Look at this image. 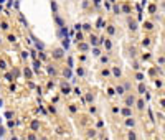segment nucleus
<instances>
[{"label": "nucleus", "mask_w": 165, "mask_h": 140, "mask_svg": "<svg viewBox=\"0 0 165 140\" xmlns=\"http://www.w3.org/2000/svg\"><path fill=\"white\" fill-rule=\"evenodd\" d=\"M124 124H126V127L134 128V127H135V119L130 116V117H127V119H126V122H124Z\"/></svg>", "instance_id": "f257e3e1"}, {"label": "nucleus", "mask_w": 165, "mask_h": 140, "mask_svg": "<svg viewBox=\"0 0 165 140\" xmlns=\"http://www.w3.org/2000/svg\"><path fill=\"white\" fill-rule=\"evenodd\" d=\"M134 102H135V97H134L132 94H129V96L126 97V107H132Z\"/></svg>", "instance_id": "f03ea898"}, {"label": "nucleus", "mask_w": 165, "mask_h": 140, "mask_svg": "<svg viewBox=\"0 0 165 140\" xmlns=\"http://www.w3.org/2000/svg\"><path fill=\"white\" fill-rule=\"evenodd\" d=\"M78 50H81V51H89V44L84 43V41H78Z\"/></svg>", "instance_id": "7ed1b4c3"}, {"label": "nucleus", "mask_w": 165, "mask_h": 140, "mask_svg": "<svg viewBox=\"0 0 165 140\" xmlns=\"http://www.w3.org/2000/svg\"><path fill=\"white\" fill-rule=\"evenodd\" d=\"M111 74H112L114 78H121L122 71H121V68H117V66H112V71H111Z\"/></svg>", "instance_id": "20e7f679"}, {"label": "nucleus", "mask_w": 165, "mask_h": 140, "mask_svg": "<svg viewBox=\"0 0 165 140\" xmlns=\"http://www.w3.org/2000/svg\"><path fill=\"white\" fill-rule=\"evenodd\" d=\"M102 43H104V48H106L107 51H111V50H112V43H111V40H107V38H102Z\"/></svg>", "instance_id": "39448f33"}, {"label": "nucleus", "mask_w": 165, "mask_h": 140, "mask_svg": "<svg viewBox=\"0 0 165 140\" xmlns=\"http://www.w3.org/2000/svg\"><path fill=\"white\" fill-rule=\"evenodd\" d=\"M134 104L137 106V109H139V110H144V109H145V102H144V100H142V99L135 100V102H134Z\"/></svg>", "instance_id": "423d86ee"}, {"label": "nucleus", "mask_w": 165, "mask_h": 140, "mask_svg": "<svg viewBox=\"0 0 165 140\" xmlns=\"http://www.w3.org/2000/svg\"><path fill=\"white\" fill-rule=\"evenodd\" d=\"M99 63H101V64H107V63H109V56H107V54H101V56H99Z\"/></svg>", "instance_id": "0eeeda50"}, {"label": "nucleus", "mask_w": 165, "mask_h": 140, "mask_svg": "<svg viewBox=\"0 0 165 140\" xmlns=\"http://www.w3.org/2000/svg\"><path fill=\"white\" fill-rule=\"evenodd\" d=\"M129 28L132 30V32H135V30H137V22H135V20H129Z\"/></svg>", "instance_id": "6e6552de"}, {"label": "nucleus", "mask_w": 165, "mask_h": 140, "mask_svg": "<svg viewBox=\"0 0 165 140\" xmlns=\"http://www.w3.org/2000/svg\"><path fill=\"white\" fill-rule=\"evenodd\" d=\"M38 128H40V122H38V120H33V122H32V130H33V132H36V130H38Z\"/></svg>", "instance_id": "1a4fd4ad"}, {"label": "nucleus", "mask_w": 165, "mask_h": 140, "mask_svg": "<svg viewBox=\"0 0 165 140\" xmlns=\"http://www.w3.org/2000/svg\"><path fill=\"white\" fill-rule=\"evenodd\" d=\"M127 140H137V135H135V132H134V130L127 132Z\"/></svg>", "instance_id": "9d476101"}, {"label": "nucleus", "mask_w": 165, "mask_h": 140, "mask_svg": "<svg viewBox=\"0 0 165 140\" xmlns=\"http://www.w3.org/2000/svg\"><path fill=\"white\" fill-rule=\"evenodd\" d=\"M130 114H132V110H130V107H126V109H122V116H126V117H130Z\"/></svg>", "instance_id": "9b49d317"}, {"label": "nucleus", "mask_w": 165, "mask_h": 140, "mask_svg": "<svg viewBox=\"0 0 165 140\" xmlns=\"http://www.w3.org/2000/svg\"><path fill=\"white\" fill-rule=\"evenodd\" d=\"M53 56H55V58H61V56H63V50H61V48L55 50V53H53Z\"/></svg>", "instance_id": "f8f14e48"}, {"label": "nucleus", "mask_w": 165, "mask_h": 140, "mask_svg": "<svg viewBox=\"0 0 165 140\" xmlns=\"http://www.w3.org/2000/svg\"><path fill=\"white\" fill-rule=\"evenodd\" d=\"M101 76H102V78H109V76H111V71H109L107 68H104V69L101 71Z\"/></svg>", "instance_id": "ddd939ff"}, {"label": "nucleus", "mask_w": 165, "mask_h": 140, "mask_svg": "<svg viewBox=\"0 0 165 140\" xmlns=\"http://www.w3.org/2000/svg\"><path fill=\"white\" fill-rule=\"evenodd\" d=\"M61 92H63V94H69V92H71V88L68 86V84H64L63 88H61Z\"/></svg>", "instance_id": "4468645a"}, {"label": "nucleus", "mask_w": 165, "mask_h": 140, "mask_svg": "<svg viewBox=\"0 0 165 140\" xmlns=\"http://www.w3.org/2000/svg\"><path fill=\"white\" fill-rule=\"evenodd\" d=\"M89 41H91V44H93V46H96V44H98V36H96V35H91Z\"/></svg>", "instance_id": "2eb2a0df"}, {"label": "nucleus", "mask_w": 165, "mask_h": 140, "mask_svg": "<svg viewBox=\"0 0 165 140\" xmlns=\"http://www.w3.org/2000/svg\"><path fill=\"white\" fill-rule=\"evenodd\" d=\"M116 92H117L119 96H122V94H124V88H122V86H116V89H114Z\"/></svg>", "instance_id": "dca6fc26"}, {"label": "nucleus", "mask_w": 165, "mask_h": 140, "mask_svg": "<svg viewBox=\"0 0 165 140\" xmlns=\"http://www.w3.org/2000/svg\"><path fill=\"white\" fill-rule=\"evenodd\" d=\"M93 56L99 58V56H101V50H99V48H93Z\"/></svg>", "instance_id": "f3484780"}, {"label": "nucleus", "mask_w": 165, "mask_h": 140, "mask_svg": "<svg viewBox=\"0 0 165 140\" xmlns=\"http://www.w3.org/2000/svg\"><path fill=\"white\" fill-rule=\"evenodd\" d=\"M139 94H145V86H144V84H139Z\"/></svg>", "instance_id": "a211bd4d"}, {"label": "nucleus", "mask_w": 165, "mask_h": 140, "mask_svg": "<svg viewBox=\"0 0 165 140\" xmlns=\"http://www.w3.org/2000/svg\"><path fill=\"white\" fill-rule=\"evenodd\" d=\"M107 33H109V35H114V33H116V28L112 26V25H109V26H107Z\"/></svg>", "instance_id": "6ab92c4d"}, {"label": "nucleus", "mask_w": 165, "mask_h": 140, "mask_svg": "<svg viewBox=\"0 0 165 140\" xmlns=\"http://www.w3.org/2000/svg\"><path fill=\"white\" fill-rule=\"evenodd\" d=\"M142 46H150V38H144L142 40Z\"/></svg>", "instance_id": "aec40b11"}, {"label": "nucleus", "mask_w": 165, "mask_h": 140, "mask_svg": "<svg viewBox=\"0 0 165 140\" xmlns=\"http://www.w3.org/2000/svg\"><path fill=\"white\" fill-rule=\"evenodd\" d=\"M135 79H137L139 82H142V81H144V74H142V72H137V74H135Z\"/></svg>", "instance_id": "412c9836"}, {"label": "nucleus", "mask_w": 165, "mask_h": 140, "mask_svg": "<svg viewBox=\"0 0 165 140\" xmlns=\"http://www.w3.org/2000/svg\"><path fill=\"white\" fill-rule=\"evenodd\" d=\"M76 74H78V76H84V69H82L81 66H79V68L76 69Z\"/></svg>", "instance_id": "4be33fe9"}, {"label": "nucleus", "mask_w": 165, "mask_h": 140, "mask_svg": "<svg viewBox=\"0 0 165 140\" xmlns=\"http://www.w3.org/2000/svg\"><path fill=\"white\" fill-rule=\"evenodd\" d=\"M144 26H145L147 30H152V28H153V25L150 23V22H145V25H144Z\"/></svg>", "instance_id": "5701e85b"}, {"label": "nucleus", "mask_w": 165, "mask_h": 140, "mask_svg": "<svg viewBox=\"0 0 165 140\" xmlns=\"http://www.w3.org/2000/svg\"><path fill=\"white\" fill-rule=\"evenodd\" d=\"M76 40H78V41H82V33H81V32L76 33Z\"/></svg>", "instance_id": "b1692460"}, {"label": "nucleus", "mask_w": 165, "mask_h": 140, "mask_svg": "<svg viewBox=\"0 0 165 140\" xmlns=\"http://www.w3.org/2000/svg\"><path fill=\"white\" fill-rule=\"evenodd\" d=\"M8 41H10V43H15V41H17V38H15L13 35H8Z\"/></svg>", "instance_id": "393cba45"}, {"label": "nucleus", "mask_w": 165, "mask_h": 140, "mask_svg": "<svg viewBox=\"0 0 165 140\" xmlns=\"http://www.w3.org/2000/svg\"><path fill=\"white\" fill-rule=\"evenodd\" d=\"M89 112H91V114H96V112H98V109H96L94 106H91V107H89Z\"/></svg>", "instance_id": "a878e982"}, {"label": "nucleus", "mask_w": 165, "mask_h": 140, "mask_svg": "<svg viewBox=\"0 0 165 140\" xmlns=\"http://www.w3.org/2000/svg\"><path fill=\"white\" fill-rule=\"evenodd\" d=\"M0 28H2V30H8V23H5V22H4V23L0 25Z\"/></svg>", "instance_id": "bb28decb"}, {"label": "nucleus", "mask_w": 165, "mask_h": 140, "mask_svg": "<svg viewBox=\"0 0 165 140\" xmlns=\"http://www.w3.org/2000/svg\"><path fill=\"white\" fill-rule=\"evenodd\" d=\"M0 68H2V69H5V68H7V64H5V61H0Z\"/></svg>", "instance_id": "cd10ccee"}, {"label": "nucleus", "mask_w": 165, "mask_h": 140, "mask_svg": "<svg viewBox=\"0 0 165 140\" xmlns=\"http://www.w3.org/2000/svg\"><path fill=\"white\" fill-rule=\"evenodd\" d=\"M158 64H160V66H163V56H160V58H158Z\"/></svg>", "instance_id": "c85d7f7f"}, {"label": "nucleus", "mask_w": 165, "mask_h": 140, "mask_svg": "<svg viewBox=\"0 0 165 140\" xmlns=\"http://www.w3.org/2000/svg\"><path fill=\"white\" fill-rule=\"evenodd\" d=\"M36 137H35V134H30V135H28V140H35Z\"/></svg>", "instance_id": "c756f323"}, {"label": "nucleus", "mask_w": 165, "mask_h": 140, "mask_svg": "<svg viewBox=\"0 0 165 140\" xmlns=\"http://www.w3.org/2000/svg\"><path fill=\"white\" fill-rule=\"evenodd\" d=\"M86 99H88V100H93V99H94V96H93V94H88Z\"/></svg>", "instance_id": "7c9ffc66"}, {"label": "nucleus", "mask_w": 165, "mask_h": 140, "mask_svg": "<svg viewBox=\"0 0 165 140\" xmlns=\"http://www.w3.org/2000/svg\"><path fill=\"white\" fill-rule=\"evenodd\" d=\"M149 10L153 13V12H155V5H150V7H149Z\"/></svg>", "instance_id": "2f4dec72"}, {"label": "nucleus", "mask_w": 165, "mask_h": 140, "mask_svg": "<svg viewBox=\"0 0 165 140\" xmlns=\"http://www.w3.org/2000/svg\"><path fill=\"white\" fill-rule=\"evenodd\" d=\"M12 140H18V138H17V137H13V138H12Z\"/></svg>", "instance_id": "473e14b6"}, {"label": "nucleus", "mask_w": 165, "mask_h": 140, "mask_svg": "<svg viewBox=\"0 0 165 140\" xmlns=\"http://www.w3.org/2000/svg\"><path fill=\"white\" fill-rule=\"evenodd\" d=\"M111 2H112V4H116V0H111Z\"/></svg>", "instance_id": "72a5a7b5"}, {"label": "nucleus", "mask_w": 165, "mask_h": 140, "mask_svg": "<svg viewBox=\"0 0 165 140\" xmlns=\"http://www.w3.org/2000/svg\"><path fill=\"white\" fill-rule=\"evenodd\" d=\"M0 44H2V38H0Z\"/></svg>", "instance_id": "f704fd0d"}, {"label": "nucleus", "mask_w": 165, "mask_h": 140, "mask_svg": "<svg viewBox=\"0 0 165 140\" xmlns=\"http://www.w3.org/2000/svg\"><path fill=\"white\" fill-rule=\"evenodd\" d=\"M106 140H107V138H106Z\"/></svg>", "instance_id": "c9c22d12"}]
</instances>
